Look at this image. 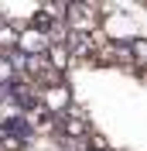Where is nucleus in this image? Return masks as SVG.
<instances>
[{
	"instance_id": "1",
	"label": "nucleus",
	"mask_w": 147,
	"mask_h": 151,
	"mask_svg": "<svg viewBox=\"0 0 147 151\" xmlns=\"http://www.w3.org/2000/svg\"><path fill=\"white\" fill-rule=\"evenodd\" d=\"M38 103H41V110L51 113V117H62L65 106L72 103V93H69V86L58 83V86H48V89H41L38 93Z\"/></svg>"
},
{
	"instance_id": "4",
	"label": "nucleus",
	"mask_w": 147,
	"mask_h": 151,
	"mask_svg": "<svg viewBox=\"0 0 147 151\" xmlns=\"http://www.w3.org/2000/svg\"><path fill=\"white\" fill-rule=\"evenodd\" d=\"M127 52H130V65L140 72L144 62H147V41H144V38H130V41H127Z\"/></svg>"
},
{
	"instance_id": "3",
	"label": "nucleus",
	"mask_w": 147,
	"mask_h": 151,
	"mask_svg": "<svg viewBox=\"0 0 147 151\" xmlns=\"http://www.w3.org/2000/svg\"><path fill=\"white\" fill-rule=\"evenodd\" d=\"M45 62H48L51 72H65V69L72 65V52H69L65 45H48L45 48Z\"/></svg>"
},
{
	"instance_id": "5",
	"label": "nucleus",
	"mask_w": 147,
	"mask_h": 151,
	"mask_svg": "<svg viewBox=\"0 0 147 151\" xmlns=\"http://www.w3.org/2000/svg\"><path fill=\"white\" fill-rule=\"evenodd\" d=\"M89 151H96V148H89Z\"/></svg>"
},
{
	"instance_id": "2",
	"label": "nucleus",
	"mask_w": 147,
	"mask_h": 151,
	"mask_svg": "<svg viewBox=\"0 0 147 151\" xmlns=\"http://www.w3.org/2000/svg\"><path fill=\"white\" fill-rule=\"evenodd\" d=\"M45 48H48V38L41 35L38 28H17V52L21 55H28V58H34V55H45Z\"/></svg>"
}]
</instances>
